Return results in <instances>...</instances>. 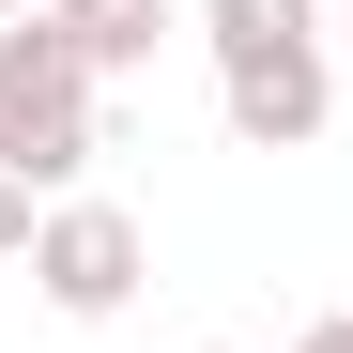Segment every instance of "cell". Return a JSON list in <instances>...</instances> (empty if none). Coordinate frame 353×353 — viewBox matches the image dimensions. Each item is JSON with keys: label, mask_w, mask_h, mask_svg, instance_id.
I'll return each instance as SVG.
<instances>
[{"label": "cell", "mask_w": 353, "mask_h": 353, "mask_svg": "<svg viewBox=\"0 0 353 353\" xmlns=\"http://www.w3.org/2000/svg\"><path fill=\"white\" fill-rule=\"evenodd\" d=\"M108 154V77L77 62L62 16H16L0 31V169L31 200H77V169Z\"/></svg>", "instance_id": "1"}, {"label": "cell", "mask_w": 353, "mask_h": 353, "mask_svg": "<svg viewBox=\"0 0 353 353\" xmlns=\"http://www.w3.org/2000/svg\"><path fill=\"white\" fill-rule=\"evenodd\" d=\"M139 276H154V246H139V215L123 200H46V230H31V292H46V307H62V323H123L139 307Z\"/></svg>", "instance_id": "2"}, {"label": "cell", "mask_w": 353, "mask_h": 353, "mask_svg": "<svg viewBox=\"0 0 353 353\" xmlns=\"http://www.w3.org/2000/svg\"><path fill=\"white\" fill-rule=\"evenodd\" d=\"M215 108H230V139H246V154H307V139L338 123V46H276V62H230V77H215Z\"/></svg>", "instance_id": "3"}, {"label": "cell", "mask_w": 353, "mask_h": 353, "mask_svg": "<svg viewBox=\"0 0 353 353\" xmlns=\"http://www.w3.org/2000/svg\"><path fill=\"white\" fill-rule=\"evenodd\" d=\"M46 16L77 31V62H92V77H154V46L185 31V0H46Z\"/></svg>", "instance_id": "4"}, {"label": "cell", "mask_w": 353, "mask_h": 353, "mask_svg": "<svg viewBox=\"0 0 353 353\" xmlns=\"http://www.w3.org/2000/svg\"><path fill=\"white\" fill-rule=\"evenodd\" d=\"M200 46H215V77L276 62V46H338V0H200Z\"/></svg>", "instance_id": "5"}, {"label": "cell", "mask_w": 353, "mask_h": 353, "mask_svg": "<svg viewBox=\"0 0 353 353\" xmlns=\"http://www.w3.org/2000/svg\"><path fill=\"white\" fill-rule=\"evenodd\" d=\"M31 230H46V200L16 185V169H0V261H31Z\"/></svg>", "instance_id": "6"}, {"label": "cell", "mask_w": 353, "mask_h": 353, "mask_svg": "<svg viewBox=\"0 0 353 353\" xmlns=\"http://www.w3.org/2000/svg\"><path fill=\"white\" fill-rule=\"evenodd\" d=\"M292 353H353V307H323V323H307V338H292Z\"/></svg>", "instance_id": "7"}, {"label": "cell", "mask_w": 353, "mask_h": 353, "mask_svg": "<svg viewBox=\"0 0 353 353\" xmlns=\"http://www.w3.org/2000/svg\"><path fill=\"white\" fill-rule=\"evenodd\" d=\"M16 16H31V0H0V31H16Z\"/></svg>", "instance_id": "8"}, {"label": "cell", "mask_w": 353, "mask_h": 353, "mask_svg": "<svg viewBox=\"0 0 353 353\" xmlns=\"http://www.w3.org/2000/svg\"><path fill=\"white\" fill-rule=\"evenodd\" d=\"M338 31H353V0H338Z\"/></svg>", "instance_id": "9"}, {"label": "cell", "mask_w": 353, "mask_h": 353, "mask_svg": "<svg viewBox=\"0 0 353 353\" xmlns=\"http://www.w3.org/2000/svg\"><path fill=\"white\" fill-rule=\"evenodd\" d=\"M200 353H230V338H200Z\"/></svg>", "instance_id": "10"}]
</instances>
